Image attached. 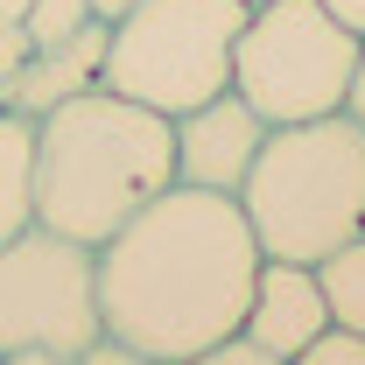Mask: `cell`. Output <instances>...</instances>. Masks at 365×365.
Wrapping results in <instances>:
<instances>
[{
    "label": "cell",
    "instance_id": "obj_1",
    "mask_svg": "<svg viewBox=\"0 0 365 365\" xmlns=\"http://www.w3.org/2000/svg\"><path fill=\"white\" fill-rule=\"evenodd\" d=\"M260 260L267 253L239 197L169 182L140 218H127L98 246V323L148 359L182 365L246 323Z\"/></svg>",
    "mask_w": 365,
    "mask_h": 365
},
{
    "label": "cell",
    "instance_id": "obj_2",
    "mask_svg": "<svg viewBox=\"0 0 365 365\" xmlns=\"http://www.w3.org/2000/svg\"><path fill=\"white\" fill-rule=\"evenodd\" d=\"M176 182V120L91 85L36 120V225L106 246Z\"/></svg>",
    "mask_w": 365,
    "mask_h": 365
},
{
    "label": "cell",
    "instance_id": "obj_3",
    "mask_svg": "<svg viewBox=\"0 0 365 365\" xmlns=\"http://www.w3.org/2000/svg\"><path fill=\"white\" fill-rule=\"evenodd\" d=\"M239 211L267 260L317 267L323 253L365 232V127L351 113L267 127L239 182Z\"/></svg>",
    "mask_w": 365,
    "mask_h": 365
},
{
    "label": "cell",
    "instance_id": "obj_4",
    "mask_svg": "<svg viewBox=\"0 0 365 365\" xmlns=\"http://www.w3.org/2000/svg\"><path fill=\"white\" fill-rule=\"evenodd\" d=\"M253 0H134L106 21L98 85L155 113H190L232 91V43Z\"/></svg>",
    "mask_w": 365,
    "mask_h": 365
},
{
    "label": "cell",
    "instance_id": "obj_5",
    "mask_svg": "<svg viewBox=\"0 0 365 365\" xmlns=\"http://www.w3.org/2000/svg\"><path fill=\"white\" fill-rule=\"evenodd\" d=\"M351 71H359V36L323 0H253L246 7V29L232 43V91L267 127L344 113Z\"/></svg>",
    "mask_w": 365,
    "mask_h": 365
},
{
    "label": "cell",
    "instance_id": "obj_6",
    "mask_svg": "<svg viewBox=\"0 0 365 365\" xmlns=\"http://www.w3.org/2000/svg\"><path fill=\"white\" fill-rule=\"evenodd\" d=\"M98 323V253L49 225L0 239V359L7 351H71L85 359Z\"/></svg>",
    "mask_w": 365,
    "mask_h": 365
},
{
    "label": "cell",
    "instance_id": "obj_7",
    "mask_svg": "<svg viewBox=\"0 0 365 365\" xmlns=\"http://www.w3.org/2000/svg\"><path fill=\"white\" fill-rule=\"evenodd\" d=\"M260 140H267V120H260L239 91H218V98L176 113V182L239 197V182L253 169Z\"/></svg>",
    "mask_w": 365,
    "mask_h": 365
},
{
    "label": "cell",
    "instance_id": "obj_8",
    "mask_svg": "<svg viewBox=\"0 0 365 365\" xmlns=\"http://www.w3.org/2000/svg\"><path fill=\"white\" fill-rule=\"evenodd\" d=\"M239 330L253 344H267L274 359H295L302 344H317L323 330H330V302H323L317 267H302V260H260Z\"/></svg>",
    "mask_w": 365,
    "mask_h": 365
},
{
    "label": "cell",
    "instance_id": "obj_9",
    "mask_svg": "<svg viewBox=\"0 0 365 365\" xmlns=\"http://www.w3.org/2000/svg\"><path fill=\"white\" fill-rule=\"evenodd\" d=\"M98 63H106V14H91L85 29L63 36V43L29 49V63L7 78V106L29 113V120H43L49 106H63V98L98 85Z\"/></svg>",
    "mask_w": 365,
    "mask_h": 365
},
{
    "label": "cell",
    "instance_id": "obj_10",
    "mask_svg": "<svg viewBox=\"0 0 365 365\" xmlns=\"http://www.w3.org/2000/svg\"><path fill=\"white\" fill-rule=\"evenodd\" d=\"M36 225V120L0 106V239Z\"/></svg>",
    "mask_w": 365,
    "mask_h": 365
},
{
    "label": "cell",
    "instance_id": "obj_11",
    "mask_svg": "<svg viewBox=\"0 0 365 365\" xmlns=\"http://www.w3.org/2000/svg\"><path fill=\"white\" fill-rule=\"evenodd\" d=\"M317 281H323V302H330V323L337 330H365V232L344 239L337 253H323Z\"/></svg>",
    "mask_w": 365,
    "mask_h": 365
},
{
    "label": "cell",
    "instance_id": "obj_12",
    "mask_svg": "<svg viewBox=\"0 0 365 365\" xmlns=\"http://www.w3.org/2000/svg\"><path fill=\"white\" fill-rule=\"evenodd\" d=\"M91 14V0H29V14H21V29H29V43L43 49V43H63V36H78Z\"/></svg>",
    "mask_w": 365,
    "mask_h": 365
},
{
    "label": "cell",
    "instance_id": "obj_13",
    "mask_svg": "<svg viewBox=\"0 0 365 365\" xmlns=\"http://www.w3.org/2000/svg\"><path fill=\"white\" fill-rule=\"evenodd\" d=\"M288 365H365V330H337L330 323L317 344H302Z\"/></svg>",
    "mask_w": 365,
    "mask_h": 365
},
{
    "label": "cell",
    "instance_id": "obj_14",
    "mask_svg": "<svg viewBox=\"0 0 365 365\" xmlns=\"http://www.w3.org/2000/svg\"><path fill=\"white\" fill-rule=\"evenodd\" d=\"M182 365H288V359H274L267 344H253L246 330H232V337H218V344H204L197 359H182Z\"/></svg>",
    "mask_w": 365,
    "mask_h": 365
},
{
    "label": "cell",
    "instance_id": "obj_15",
    "mask_svg": "<svg viewBox=\"0 0 365 365\" xmlns=\"http://www.w3.org/2000/svg\"><path fill=\"white\" fill-rule=\"evenodd\" d=\"M29 49H36V43H29V29H21V21H0V85L29 63Z\"/></svg>",
    "mask_w": 365,
    "mask_h": 365
},
{
    "label": "cell",
    "instance_id": "obj_16",
    "mask_svg": "<svg viewBox=\"0 0 365 365\" xmlns=\"http://www.w3.org/2000/svg\"><path fill=\"white\" fill-rule=\"evenodd\" d=\"M78 365H162V359H148V351H134V344H120V337H98Z\"/></svg>",
    "mask_w": 365,
    "mask_h": 365
},
{
    "label": "cell",
    "instance_id": "obj_17",
    "mask_svg": "<svg viewBox=\"0 0 365 365\" xmlns=\"http://www.w3.org/2000/svg\"><path fill=\"white\" fill-rule=\"evenodd\" d=\"M323 7H330V14H337V21H344V29L365 43V0H323Z\"/></svg>",
    "mask_w": 365,
    "mask_h": 365
},
{
    "label": "cell",
    "instance_id": "obj_18",
    "mask_svg": "<svg viewBox=\"0 0 365 365\" xmlns=\"http://www.w3.org/2000/svg\"><path fill=\"white\" fill-rule=\"evenodd\" d=\"M344 113L365 127V43H359V71H351V98H344Z\"/></svg>",
    "mask_w": 365,
    "mask_h": 365
},
{
    "label": "cell",
    "instance_id": "obj_19",
    "mask_svg": "<svg viewBox=\"0 0 365 365\" xmlns=\"http://www.w3.org/2000/svg\"><path fill=\"white\" fill-rule=\"evenodd\" d=\"M0 365H78L71 351H7Z\"/></svg>",
    "mask_w": 365,
    "mask_h": 365
},
{
    "label": "cell",
    "instance_id": "obj_20",
    "mask_svg": "<svg viewBox=\"0 0 365 365\" xmlns=\"http://www.w3.org/2000/svg\"><path fill=\"white\" fill-rule=\"evenodd\" d=\"M29 14V0H0V21H21Z\"/></svg>",
    "mask_w": 365,
    "mask_h": 365
},
{
    "label": "cell",
    "instance_id": "obj_21",
    "mask_svg": "<svg viewBox=\"0 0 365 365\" xmlns=\"http://www.w3.org/2000/svg\"><path fill=\"white\" fill-rule=\"evenodd\" d=\"M91 7H98V14L113 21V14H120V7H134V0H91Z\"/></svg>",
    "mask_w": 365,
    "mask_h": 365
},
{
    "label": "cell",
    "instance_id": "obj_22",
    "mask_svg": "<svg viewBox=\"0 0 365 365\" xmlns=\"http://www.w3.org/2000/svg\"><path fill=\"white\" fill-rule=\"evenodd\" d=\"M0 106H7V85H0Z\"/></svg>",
    "mask_w": 365,
    "mask_h": 365
}]
</instances>
